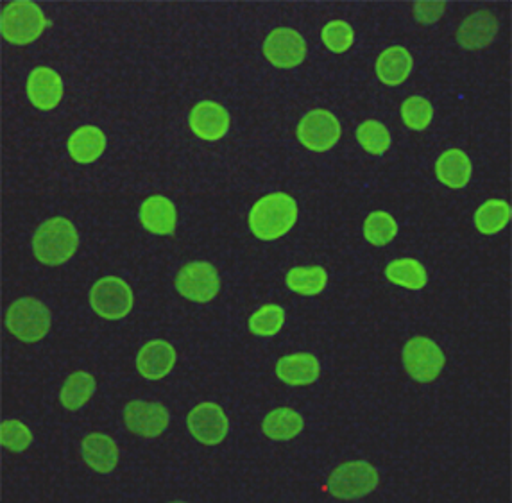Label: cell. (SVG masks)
Here are the masks:
<instances>
[{
	"instance_id": "7",
	"label": "cell",
	"mask_w": 512,
	"mask_h": 503,
	"mask_svg": "<svg viewBox=\"0 0 512 503\" xmlns=\"http://www.w3.org/2000/svg\"><path fill=\"white\" fill-rule=\"evenodd\" d=\"M90 305L97 316L110 321L124 319L135 305L133 289L119 276H106L90 290Z\"/></svg>"
},
{
	"instance_id": "11",
	"label": "cell",
	"mask_w": 512,
	"mask_h": 503,
	"mask_svg": "<svg viewBox=\"0 0 512 503\" xmlns=\"http://www.w3.org/2000/svg\"><path fill=\"white\" fill-rule=\"evenodd\" d=\"M188 430L199 443L206 446L221 444L230 434V419L221 405L205 401L190 410L187 418Z\"/></svg>"
},
{
	"instance_id": "16",
	"label": "cell",
	"mask_w": 512,
	"mask_h": 503,
	"mask_svg": "<svg viewBox=\"0 0 512 503\" xmlns=\"http://www.w3.org/2000/svg\"><path fill=\"white\" fill-rule=\"evenodd\" d=\"M498 27V18L491 11L482 9L462 20L461 26L457 29V42L470 51L486 49L495 42Z\"/></svg>"
},
{
	"instance_id": "15",
	"label": "cell",
	"mask_w": 512,
	"mask_h": 503,
	"mask_svg": "<svg viewBox=\"0 0 512 503\" xmlns=\"http://www.w3.org/2000/svg\"><path fill=\"white\" fill-rule=\"evenodd\" d=\"M63 92V79L49 67H38L27 77V97L38 110H54L61 103Z\"/></svg>"
},
{
	"instance_id": "5",
	"label": "cell",
	"mask_w": 512,
	"mask_h": 503,
	"mask_svg": "<svg viewBox=\"0 0 512 503\" xmlns=\"http://www.w3.org/2000/svg\"><path fill=\"white\" fill-rule=\"evenodd\" d=\"M380 484L378 469L366 461L344 462L328 477V491L337 500H360L376 491Z\"/></svg>"
},
{
	"instance_id": "23",
	"label": "cell",
	"mask_w": 512,
	"mask_h": 503,
	"mask_svg": "<svg viewBox=\"0 0 512 503\" xmlns=\"http://www.w3.org/2000/svg\"><path fill=\"white\" fill-rule=\"evenodd\" d=\"M303 428H305V419L298 410L289 409V407L271 410L262 423V432L278 443L296 439L303 432Z\"/></svg>"
},
{
	"instance_id": "27",
	"label": "cell",
	"mask_w": 512,
	"mask_h": 503,
	"mask_svg": "<svg viewBox=\"0 0 512 503\" xmlns=\"http://www.w3.org/2000/svg\"><path fill=\"white\" fill-rule=\"evenodd\" d=\"M511 205L502 199H489L478 206L475 212V226L482 235H496L511 222Z\"/></svg>"
},
{
	"instance_id": "8",
	"label": "cell",
	"mask_w": 512,
	"mask_h": 503,
	"mask_svg": "<svg viewBox=\"0 0 512 503\" xmlns=\"http://www.w3.org/2000/svg\"><path fill=\"white\" fill-rule=\"evenodd\" d=\"M296 137L299 144L307 147L308 151L328 153L341 140V122L332 111L321 108L308 111L307 115L299 120Z\"/></svg>"
},
{
	"instance_id": "6",
	"label": "cell",
	"mask_w": 512,
	"mask_h": 503,
	"mask_svg": "<svg viewBox=\"0 0 512 503\" xmlns=\"http://www.w3.org/2000/svg\"><path fill=\"white\" fill-rule=\"evenodd\" d=\"M402 360L407 375L419 384L436 382L446 366V357L439 344L421 335L403 346Z\"/></svg>"
},
{
	"instance_id": "33",
	"label": "cell",
	"mask_w": 512,
	"mask_h": 503,
	"mask_svg": "<svg viewBox=\"0 0 512 503\" xmlns=\"http://www.w3.org/2000/svg\"><path fill=\"white\" fill-rule=\"evenodd\" d=\"M321 38H323V43H325L328 51L342 54V52L350 51L351 47H353L355 31H353V27L348 22L333 20L323 29V36Z\"/></svg>"
},
{
	"instance_id": "13",
	"label": "cell",
	"mask_w": 512,
	"mask_h": 503,
	"mask_svg": "<svg viewBox=\"0 0 512 503\" xmlns=\"http://www.w3.org/2000/svg\"><path fill=\"white\" fill-rule=\"evenodd\" d=\"M188 124L197 138L206 142H219L230 131L231 117L222 104L203 101L190 111Z\"/></svg>"
},
{
	"instance_id": "21",
	"label": "cell",
	"mask_w": 512,
	"mask_h": 503,
	"mask_svg": "<svg viewBox=\"0 0 512 503\" xmlns=\"http://www.w3.org/2000/svg\"><path fill=\"white\" fill-rule=\"evenodd\" d=\"M436 174L446 187L464 188L473 176V163L462 149H448L437 158Z\"/></svg>"
},
{
	"instance_id": "3",
	"label": "cell",
	"mask_w": 512,
	"mask_h": 503,
	"mask_svg": "<svg viewBox=\"0 0 512 503\" xmlns=\"http://www.w3.org/2000/svg\"><path fill=\"white\" fill-rule=\"evenodd\" d=\"M47 26H49V20L45 17L42 8L31 0L11 2L2 11V17H0L2 36L15 45H29L36 42Z\"/></svg>"
},
{
	"instance_id": "34",
	"label": "cell",
	"mask_w": 512,
	"mask_h": 503,
	"mask_svg": "<svg viewBox=\"0 0 512 503\" xmlns=\"http://www.w3.org/2000/svg\"><path fill=\"white\" fill-rule=\"evenodd\" d=\"M444 11H446V4L444 2H416L414 9H412L414 17L423 26L436 24L437 20L443 17Z\"/></svg>"
},
{
	"instance_id": "26",
	"label": "cell",
	"mask_w": 512,
	"mask_h": 503,
	"mask_svg": "<svg viewBox=\"0 0 512 503\" xmlns=\"http://www.w3.org/2000/svg\"><path fill=\"white\" fill-rule=\"evenodd\" d=\"M385 278L403 289L421 290L427 287L428 273L425 265L414 258H398L385 267Z\"/></svg>"
},
{
	"instance_id": "1",
	"label": "cell",
	"mask_w": 512,
	"mask_h": 503,
	"mask_svg": "<svg viewBox=\"0 0 512 503\" xmlns=\"http://www.w3.org/2000/svg\"><path fill=\"white\" fill-rule=\"evenodd\" d=\"M299 217L294 197L274 192L258 199L249 212V228L256 239L271 242L285 237L296 226Z\"/></svg>"
},
{
	"instance_id": "19",
	"label": "cell",
	"mask_w": 512,
	"mask_h": 503,
	"mask_svg": "<svg viewBox=\"0 0 512 503\" xmlns=\"http://www.w3.org/2000/svg\"><path fill=\"white\" fill-rule=\"evenodd\" d=\"M276 376L289 385L316 384L321 376V362L312 353H292L278 360Z\"/></svg>"
},
{
	"instance_id": "18",
	"label": "cell",
	"mask_w": 512,
	"mask_h": 503,
	"mask_svg": "<svg viewBox=\"0 0 512 503\" xmlns=\"http://www.w3.org/2000/svg\"><path fill=\"white\" fill-rule=\"evenodd\" d=\"M140 224L153 235H172L178 226L176 205L169 197L149 196L140 205Z\"/></svg>"
},
{
	"instance_id": "14",
	"label": "cell",
	"mask_w": 512,
	"mask_h": 503,
	"mask_svg": "<svg viewBox=\"0 0 512 503\" xmlns=\"http://www.w3.org/2000/svg\"><path fill=\"white\" fill-rule=\"evenodd\" d=\"M176 360H178V353L171 342L154 339L146 342L138 351V373L151 382L162 380L165 376L171 375L172 369L176 366Z\"/></svg>"
},
{
	"instance_id": "17",
	"label": "cell",
	"mask_w": 512,
	"mask_h": 503,
	"mask_svg": "<svg viewBox=\"0 0 512 503\" xmlns=\"http://www.w3.org/2000/svg\"><path fill=\"white\" fill-rule=\"evenodd\" d=\"M81 455L86 466L101 475L111 473L119 466V444L108 434L95 432V434L86 435L81 443Z\"/></svg>"
},
{
	"instance_id": "22",
	"label": "cell",
	"mask_w": 512,
	"mask_h": 503,
	"mask_svg": "<svg viewBox=\"0 0 512 503\" xmlns=\"http://www.w3.org/2000/svg\"><path fill=\"white\" fill-rule=\"evenodd\" d=\"M108 145L104 131L97 126L76 129L69 138V153L77 163H94L103 156Z\"/></svg>"
},
{
	"instance_id": "2",
	"label": "cell",
	"mask_w": 512,
	"mask_h": 503,
	"mask_svg": "<svg viewBox=\"0 0 512 503\" xmlns=\"http://www.w3.org/2000/svg\"><path fill=\"white\" fill-rule=\"evenodd\" d=\"M79 233L76 226L65 217H54L43 222L33 237L36 260L43 265H63L76 255Z\"/></svg>"
},
{
	"instance_id": "9",
	"label": "cell",
	"mask_w": 512,
	"mask_h": 503,
	"mask_svg": "<svg viewBox=\"0 0 512 503\" xmlns=\"http://www.w3.org/2000/svg\"><path fill=\"white\" fill-rule=\"evenodd\" d=\"M176 289L194 303H210L219 296L221 276L210 262H190L176 276Z\"/></svg>"
},
{
	"instance_id": "29",
	"label": "cell",
	"mask_w": 512,
	"mask_h": 503,
	"mask_svg": "<svg viewBox=\"0 0 512 503\" xmlns=\"http://www.w3.org/2000/svg\"><path fill=\"white\" fill-rule=\"evenodd\" d=\"M396 235H398V222L393 215L382 210L367 215L364 222V237L367 242H371L376 248H382L391 244L396 239Z\"/></svg>"
},
{
	"instance_id": "25",
	"label": "cell",
	"mask_w": 512,
	"mask_h": 503,
	"mask_svg": "<svg viewBox=\"0 0 512 503\" xmlns=\"http://www.w3.org/2000/svg\"><path fill=\"white\" fill-rule=\"evenodd\" d=\"M287 287L299 296H319L328 285V271L321 265L312 267H292L285 276Z\"/></svg>"
},
{
	"instance_id": "4",
	"label": "cell",
	"mask_w": 512,
	"mask_h": 503,
	"mask_svg": "<svg viewBox=\"0 0 512 503\" xmlns=\"http://www.w3.org/2000/svg\"><path fill=\"white\" fill-rule=\"evenodd\" d=\"M51 324L52 314L49 307L40 299L31 296L13 301L6 312L9 333H13L18 341L29 344L42 341L51 330Z\"/></svg>"
},
{
	"instance_id": "32",
	"label": "cell",
	"mask_w": 512,
	"mask_h": 503,
	"mask_svg": "<svg viewBox=\"0 0 512 503\" xmlns=\"http://www.w3.org/2000/svg\"><path fill=\"white\" fill-rule=\"evenodd\" d=\"M33 432L18 419H6L0 425V443L13 453H24L33 444Z\"/></svg>"
},
{
	"instance_id": "20",
	"label": "cell",
	"mask_w": 512,
	"mask_h": 503,
	"mask_svg": "<svg viewBox=\"0 0 512 503\" xmlns=\"http://www.w3.org/2000/svg\"><path fill=\"white\" fill-rule=\"evenodd\" d=\"M414 70V58L405 47H389L376 60V76L387 86H400Z\"/></svg>"
},
{
	"instance_id": "28",
	"label": "cell",
	"mask_w": 512,
	"mask_h": 503,
	"mask_svg": "<svg viewBox=\"0 0 512 503\" xmlns=\"http://www.w3.org/2000/svg\"><path fill=\"white\" fill-rule=\"evenodd\" d=\"M357 142L366 153L382 156L391 149L393 138L380 120H364L357 128Z\"/></svg>"
},
{
	"instance_id": "24",
	"label": "cell",
	"mask_w": 512,
	"mask_h": 503,
	"mask_svg": "<svg viewBox=\"0 0 512 503\" xmlns=\"http://www.w3.org/2000/svg\"><path fill=\"white\" fill-rule=\"evenodd\" d=\"M97 391V380L86 371H76L65 380L61 389V405L70 412L83 409L88 401L94 398Z\"/></svg>"
},
{
	"instance_id": "30",
	"label": "cell",
	"mask_w": 512,
	"mask_h": 503,
	"mask_svg": "<svg viewBox=\"0 0 512 503\" xmlns=\"http://www.w3.org/2000/svg\"><path fill=\"white\" fill-rule=\"evenodd\" d=\"M285 321V308L280 305H264L249 317V330L256 337H274L282 332Z\"/></svg>"
},
{
	"instance_id": "12",
	"label": "cell",
	"mask_w": 512,
	"mask_h": 503,
	"mask_svg": "<svg viewBox=\"0 0 512 503\" xmlns=\"http://www.w3.org/2000/svg\"><path fill=\"white\" fill-rule=\"evenodd\" d=\"M264 54L276 69H296L307 58V42L298 31L280 27L265 38Z\"/></svg>"
},
{
	"instance_id": "10",
	"label": "cell",
	"mask_w": 512,
	"mask_h": 503,
	"mask_svg": "<svg viewBox=\"0 0 512 503\" xmlns=\"http://www.w3.org/2000/svg\"><path fill=\"white\" fill-rule=\"evenodd\" d=\"M124 425L142 439H156L171 425V412L158 401H129L124 407Z\"/></svg>"
},
{
	"instance_id": "31",
	"label": "cell",
	"mask_w": 512,
	"mask_h": 503,
	"mask_svg": "<svg viewBox=\"0 0 512 503\" xmlns=\"http://www.w3.org/2000/svg\"><path fill=\"white\" fill-rule=\"evenodd\" d=\"M402 120L409 129L425 131L434 120V106L425 97L412 95L403 101Z\"/></svg>"
}]
</instances>
